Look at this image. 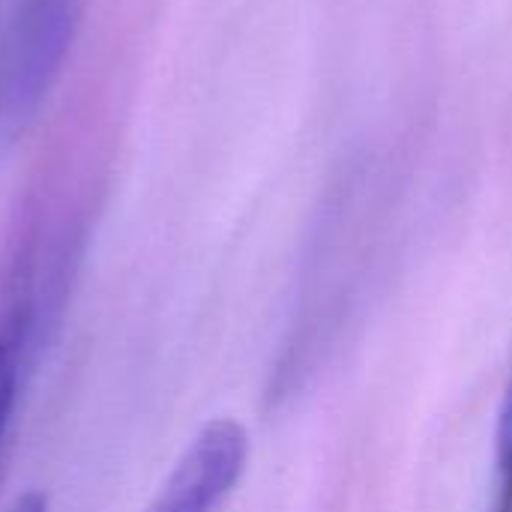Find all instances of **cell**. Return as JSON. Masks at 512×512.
Returning a JSON list of instances; mask_svg holds the SVG:
<instances>
[{
  "mask_svg": "<svg viewBox=\"0 0 512 512\" xmlns=\"http://www.w3.org/2000/svg\"><path fill=\"white\" fill-rule=\"evenodd\" d=\"M495 465H498V480H495V504H492V512H512V369L510 381H507L504 408H501V420H498V453H495Z\"/></svg>",
  "mask_w": 512,
  "mask_h": 512,
  "instance_id": "obj_3",
  "label": "cell"
},
{
  "mask_svg": "<svg viewBox=\"0 0 512 512\" xmlns=\"http://www.w3.org/2000/svg\"><path fill=\"white\" fill-rule=\"evenodd\" d=\"M27 324H30V306H15L0 324V447L9 432L15 402H18Z\"/></svg>",
  "mask_w": 512,
  "mask_h": 512,
  "instance_id": "obj_2",
  "label": "cell"
},
{
  "mask_svg": "<svg viewBox=\"0 0 512 512\" xmlns=\"http://www.w3.org/2000/svg\"><path fill=\"white\" fill-rule=\"evenodd\" d=\"M246 429L219 417L210 420L183 450L147 512H216L246 471Z\"/></svg>",
  "mask_w": 512,
  "mask_h": 512,
  "instance_id": "obj_1",
  "label": "cell"
},
{
  "mask_svg": "<svg viewBox=\"0 0 512 512\" xmlns=\"http://www.w3.org/2000/svg\"><path fill=\"white\" fill-rule=\"evenodd\" d=\"M6 512H48V498L42 495V492H24V495H18Z\"/></svg>",
  "mask_w": 512,
  "mask_h": 512,
  "instance_id": "obj_4",
  "label": "cell"
}]
</instances>
